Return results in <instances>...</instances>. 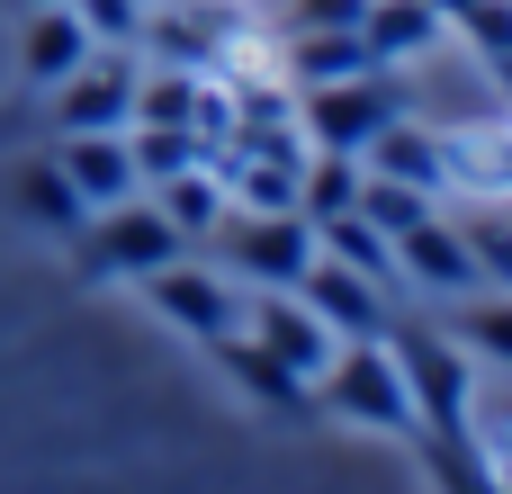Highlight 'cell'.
I'll use <instances>...</instances> for the list:
<instances>
[{"label": "cell", "mask_w": 512, "mask_h": 494, "mask_svg": "<svg viewBox=\"0 0 512 494\" xmlns=\"http://www.w3.org/2000/svg\"><path fill=\"white\" fill-rule=\"evenodd\" d=\"M378 342H387V351H396V369H405L414 432H441V441L477 432V378H468V351H459L441 324H423V315H396V306H387Z\"/></svg>", "instance_id": "obj_1"}, {"label": "cell", "mask_w": 512, "mask_h": 494, "mask_svg": "<svg viewBox=\"0 0 512 494\" xmlns=\"http://www.w3.org/2000/svg\"><path fill=\"white\" fill-rule=\"evenodd\" d=\"M207 243L234 288H297V270L315 261V225L297 207H225L207 225Z\"/></svg>", "instance_id": "obj_2"}, {"label": "cell", "mask_w": 512, "mask_h": 494, "mask_svg": "<svg viewBox=\"0 0 512 494\" xmlns=\"http://www.w3.org/2000/svg\"><path fill=\"white\" fill-rule=\"evenodd\" d=\"M81 270L90 279H144V270H162V261H180L189 252V234L135 189V198H108V207H90L81 216Z\"/></svg>", "instance_id": "obj_3"}, {"label": "cell", "mask_w": 512, "mask_h": 494, "mask_svg": "<svg viewBox=\"0 0 512 494\" xmlns=\"http://www.w3.org/2000/svg\"><path fill=\"white\" fill-rule=\"evenodd\" d=\"M414 108V90L405 81H387V63L378 72H351V81H315V90H297V126H306V153H360L387 117H405Z\"/></svg>", "instance_id": "obj_4"}, {"label": "cell", "mask_w": 512, "mask_h": 494, "mask_svg": "<svg viewBox=\"0 0 512 494\" xmlns=\"http://www.w3.org/2000/svg\"><path fill=\"white\" fill-rule=\"evenodd\" d=\"M315 396L342 414V423H378V432H414V396H405V369L378 333L360 342H333V360L315 369Z\"/></svg>", "instance_id": "obj_5"}, {"label": "cell", "mask_w": 512, "mask_h": 494, "mask_svg": "<svg viewBox=\"0 0 512 494\" xmlns=\"http://www.w3.org/2000/svg\"><path fill=\"white\" fill-rule=\"evenodd\" d=\"M135 45H90L63 81H54V126L63 135H90V126H126L135 117Z\"/></svg>", "instance_id": "obj_6"}, {"label": "cell", "mask_w": 512, "mask_h": 494, "mask_svg": "<svg viewBox=\"0 0 512 494\" xmlns=\"http://www.w3.org/2000/svg\"><path fill=\"white\" fill-rule=\"evenodd\" d=\"M144 297H153V315L162 324H180V333H198V342H216V333H234L243 324V288L225 279V270H207V261H162V270H144Z\"/></svg>", "instance_id": "obj_7"}, {"label": "cell", "mask_w": 512, "mask_h": 494, "mask_svg": "<svg viewBox=\"0 0 512 494\" xmlns=\"http://www.w3.org/2000/svg\"><path fill=\"white\" fill-rule=\"evenodd\" d=\"M243 333H252L261 351H279L297 378H315V369L333 360V324H324L297 288H252V297H243Z\"/></svg>", "instance_id": "obj_8"}, {"label": "cell", "mask_w": 512, "mask_h": 494, "mask_svg": "<svg viewBox=\"0 0 512 494\" xmlns=\"http://www.w3.org/2000/svg\"><path fill=\"white\" fill-rule=\"evenodd\" d=\"M387 252H396V279H414V288H423V297H441V306H450V297H468V288H486V279H477V261H468V243H459V225H450V207H432L423 225H405Z\"/></svg>", "instance_id": "obj_9"}, {"label": "cell", "mask_w": 512, "mask_h": 494, "mask_svg": "<svg viewBox=\"0 0 512 494\" xmlns=\"http://www.w3.org/2000/svg\"><path fill=\"white\" fill-rule=\"evenodd\" d=\"M297 297L333 324V342H360V333H378L387 324V288L369 279V270H351V261H333L324 243H315V261L297 270Z\"/></svg>", "instance_id": "obj_10"}, {"label": "cell", "mask_w": 512, "mask_h": 494, "mask_svg": "<svg viewBox=\"0 0 512 494\" xmlns=\"http://www.w3.org/2000/svg\"><path fill=\"white\" fill-rule=\"evenodd\" d=\"M63 180L90 198V207H108V198H135L144 180H135V153H126V126H90V135H63Z\"/></svg>", "instance_id": "obj_11"}, {"label": "cell", "mask_w": 512, "mask_h": 494, "mask_svg": "<svg viewBox=\"0 0 512 494\" xmlns=\"http://www.w3.org/2000/svg\"><path fill=\"white\" fill-rule=\"evenodd\" d=\"M207 351H216V369H225V378H234L252 405H270V414H297V405H306V387H315V378H297L279 351H261L243 324H234V333H216Z\"/></svg>", "instance_id": "obj_12"}, {"label": "cell", "mask_w": 512, "mask_h": 494, "mask_svg": "<svg viewBox=\"0 0 512 494\" xmlns=\"http://www.w3.org/2000/svg\"><path fill=\"white\" fill-rule=\"evenodd\" d=\"M81 54H90L81 9H72V0H27V27H18V63H27V81H45V90H54Z\"/></svg>", "instance_id": "obj_13"}, {"label": "cell", "mask_w": 512, "mask_h": 494, "mask_svg": "<svg viewBox=\"0 0 512 494\" xmlns=\"http://www.w3.org/2000/svg\"><path fill=\"white\" fill-rule=\"evenodd\" d=\"M279 63H288V90H315V81H351V72H378V54L360 45V27H288Z\"/></svg>", "instance_id": "obj_14"}, {"label": "cell", "mask_w": 512, "mask_h": 494, "mask_svg": "<svg viewBox=\"0 0 512 494\" xmlns=\"http://www.w3.org/2000/svg\"><path fill=\"white\" fill-rule=\"evenodd\" d=\"M441 36H450V18H441L432 0H369V9H360V45H369L378 63H423Z\"/></svg>", "instance_id": "obj_15"}, {"label": "cell", "mask_w": 512, "mask_h": 494, "mask_svg": "<svg viewBox=\"0 0 512 494\" xmlns=\"http://www.w3.org/2000/svg\"><path fill=\"white\" fill-rule=\"evenodd\" d=\"M441 333H450L459 351L512 369V288H468V297H450V324H441Z\"/></svg>", "instance_id": "obj_16"}, {"label": "cell", "mask_w": 512, "mask_h": 494, "mask_svg": "<svg viewBox=\"0 0 512 494\" xmlns=\"http://www.w3.org/2000/svg\"><path fill=\"white\" fill-rule=\"evenodd\" d=\"M450 225H459L468 261H477V279H486V288H512V207L504 198H459Z\"/></svg>", "instance_id": "obj_17"}, {"label": "cell", "mask_w": 512, "mask_h": 494, "mask_svg": "<svg viewBox=\"0 0 512 494\" xmlns=\"http://www.w3.org/2000/svg\"><path fill=\"white\" fill-rule=\"evenodd\" d=\"M153 207L189 234V243H207V225L234 207L225 198V180H216V162H189V171H171V180H153Z\"/></svg>", "instance_id": "obj_18"}, {"label": "cell", "mask_w": 512, "mask_h": 494, "mask_svg": "<svg viewBox=\"0 0 512 494\" xmlns=\"http://www.w3.org/2000/svg\"><path fill=\"white\" fill-rule=\"evenodd\" d=\"M18 207H27V225H45V234H81V216H90V198L63 180V162H27V171H18Z\"/></svg>", "instance_id": "obj_19"}, {"label": "cell", "mask_w": 512, "mask_h": 494, "mask_svg": "<svg viewBox=\"0 0 512 494\" xmlns=\"http://www.w3.org/2000/svg\"><path fill=\"white\" fill-rule=\"evenodd\" d=\"M351 207H360V216H369V225H378V234L396 243V234H405V225H423V216H432L441 198H432V189H414V180H387V171H360V198H351Z\"/></svg>", "instance_id": "obj_20"}, {"label": "cell", "mask_w": 512, "mask_h": 494, "mask_svg": "<svg viewBox=\"0 0 512 494\" xmlns=\"http://www.w3.org/2000/svg\"><path fill=\"white\" fill-rule=\"evenodd\" d=\"M126 153H135V180H144V189L171 180V171H189V162H207V144L180 135V126H126Z\"/></svg>", "instance_id": "obj_21"}, {"label": "cell", "mask_w": 512, "mask_h": 494, "mask_svg": "<svg viewBox=\"0 0 512 494\" xmlns=\"http://www.w3.org/2000/svg\"><path fill=\"white\" fill-rule=\"evenodd\" d=\"M72 9H81L90 45H135V27H144V9H153V0H72Z\"/></svg>", "instance_id": "obj_22"}, {"label": "cell", "mask_w": 512, "mask_h": 494, "mask_svg": "<svg viewBox=\"0 0 512 494\" xmlns=\"http://www.w3.org/2000/svg\"><path fill=\"white\" fill-rule=\"evenodd\" d=\"M369 0H288V27H360Z\"/></svg>", "instance_id": "obj_23"}, {"label": "cell", "mask_w": 512, "mask_h": 494, "mask_svg": "<svg viewBox=\"0 0 512 494\" xmlns=\"http://www.w3.org/2000/svg\"><path fill=\"white\" fill-rule=\"evenodd\" d=\"M432 9H441V18H450V27H459V18H468V9H477V0H432Z\"/></svg>", "instance_id": "obj_24"}]
</instances>
